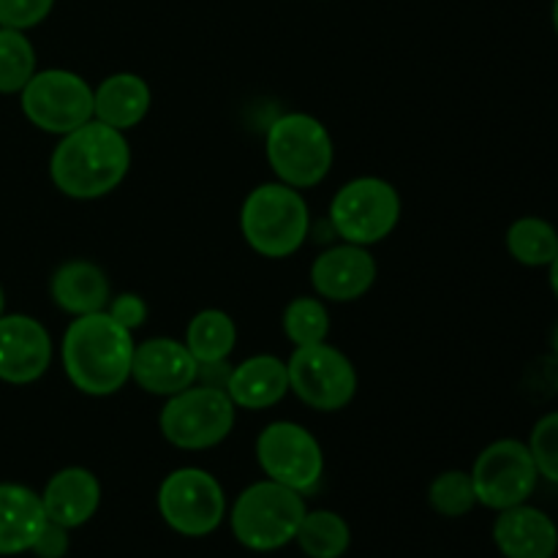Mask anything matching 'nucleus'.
Listing matches in <instances>:
<instances>
[{"instance_id": "nucleus-1", "label": "nucleus", "mask_w": 558, "mask_h": 558, "mask_svg": "<svg viewBox=\"0 0 558 558\" xmlns=\"http://www.w3.org/2000/svg\"><path fill=\"white\" fill-rule=\"evenodd\" d=\"M131 169V145L123 131L90 123L60 136L49 158V178L54 189L76 202L101 199L112 194Z\"/></svg>"}, {"instance_id": "nucleus-2", "label": "nucleus", "mask_w": 558, "mask_h": 558, "mask_svg": "<svg viewBox=\"0 0 558 558\" xmlns=\"http://www.w3.org/2000/svg\"><path fill=\"white\" fill-rule=\"evenodd\" d=\"M134 332L120 327L107 311L74 316L63 332L60 360L71 385L90 398L114 396L131 381Z\"/></svg>"}, {"instance_id": "nucleus-3", "label": "nucleus", "mask_w": 558, "mask_h": 558, "mask_svg": "<svg viewBox=\"0 0 558 558\" xmlns=\"http://www.w3.org/2000/svg\"><path fill=\"white\" fill-rule=\"evenodd\" d=\"M240 232L265 259H289L311 232L308 202L287 183H262L240 207Z\"/></svg>"}, {"instance_id": "nucleus-4", "label": "nucleus", "mask_w": 558, "mask_h": 558, "mask_svg": "<svg viewBox=\"0 0 558 558\" xmlns=\"http://www.w3.org/2000/svg\"><path fill=\"white\" fill-rule=\"evenodd\" d=\"M265 156L278 183L305 191L330 174L336 147L327 125L308 112H287L276 118L265 136Z\"/></svg>"}, {"instance_id": "nucleus-5", "label": "nucleus", "mask_w": 558, "mask_h": 558, "mask_svg": "<svg viewBox=\"0 0 558 558\" xmlns=\"http://www.w3.org/2000/svg\"><path fill=\"white\" fill-rule=\"evenodd\" d=\"M305 512L308 507L303 494L265 477L248 485L234 499L229 510V526L243 548L254 554H272L294 543Z\"/></svg>"}, {"instance_id": "nucleus-6", "label": "nucleus", "mask_w": 558, "mask_h": 558, "mask_svg": "<svg viewBox=\"0 0 558 558\" xmlns=\"http://www.w3.org/2000/svg\"><path fill=\"white\" fill-rule=\"evenodd\" d=\"M238 407L227 390L210 385H191L189 390L169 396L158 414V430L178 450L199 452L218 447L234 430Z\"/></svg>"}, {"instance_id": "nucleus-7", "label": "nucleus", "mask_w": 558, "mask_h": 558, "mask_svg": "<svg viewBox=\"0 0 558 558\" xmlns=\"http://www.w3.org/2000/svg\"><path fill=\"white\" fill-rule=\"evenodd\" d=\"M327 216L343 243L371 248L396 232L401 221V194L385 178H354L338 189Z\"/></svg>"}, {"instance_id": "nucleus-8", "label": "nucleus", "mask_w": 558, "mask_h": 558, "mask_svg": "<svg viewBox=\"0 0 558 558\" xmlns=\"http://www.w3.org/2000/svg\"><path fill=\"white\" fill-rule=\"evenodd\" d=\"M158 515L180 537H210L227 518V494L216 474L196 466L169 472L158 485Z\"/></svg>"}, {"instance_id": "nucleus-9", "label": "nucleus", "mask_w": 558, "mask_h": 558, "mask_svg": "<svg viewBox=\"0 0 558 558\" xmlns=\"http://www.w3.org/2000/svg\"><path fill=\"white\" fill-rule=\"evenodd\" d=\"M289 392L316 412H341L354 401L357 371L341 349L327 341L311 347H294L287 363Z\"/></svg>"}, {"instance_id": "nucleus-10", "label": "nucleus", "mask_w": 558, "mask_h": 558, "mask_svg": "<svg viewBox=\"0 0 558 558\" xmlns=\"http://www.w3.org/2000/svg\"><path fill=\"white\" fill-rule=\"evenodd\" d=\"M256 463L267 480L311 494L325 477V450L319 439L292 420L270 423L256 436Z\"/></svg>"}, {"instance_id": "nucleus-11", "label": "nucleus", "mask_w": 558, "mask_h": 558, "mask_svg": "<svg viewBox=\"0 0 558 558\" xmlns=\"http://www.w3.org/2000/svg\"><path fill=\"white\" fill-rule=\"evenodd\" d=\"M25 118L38 131L63 136L93 120V87L85 76L65 69H44L20 90Z\"/></svg>"}, {"instance_id": "nucleus-12", "label": "nucleus", "mask_w": 558, "mask_h": 558, "mask_svg": "<svg viewBox=\"0 0 558 558\" xmlns=\"http://www.w3.org/2000/svg\"><path fill=\"white\" fill-rule=\"evenodd\" d=\"M477 505L501 512L526 505L539 485V472L529 445L521 439H496L485 447L472 466Z\"/></svg>"}, {"instance_id": "nucleus-13", "label": "nucleus", "mask_w": 558, "mask_h": 558, "mask_svg": "<svg viewBox=\"0 0 558 558\" xmlns=\"http://www.w3.org/2000/svg\"><path fill=\"white\" fill-rule=\"evenodd\" d=\"M52 365V338L47 327L25 314L0 316V381L33 385Z\"/></svg>"}, {"instance_id": "nucleus-14", "label": "nucleus", "mask_w": 558, "mask_h": 558, "mask_svg": "<svg viewBox=\"0 0 558 558\" xmlns=\"http://www.w3.org/2000/svg\"><path fill=\"white\" fill-rule=\"evenodd\" d=\"M376 272V259L365 245L341 243L316 256L311 265V287L322 300L354 303L371 292Z\"/></svg>"}, {"instance_id": "nucleus-15", "label": "nucleus", "mask_w": 558, "mask_h": 558, "mask_svg": "<svg viewBox=\"0 0 558 558\" xmlns=\"http://www.w3.org/2000/svg\"><path fill=\"white\" fill-rule=\"evenodd\" d=\"M199 379V363L189 352L183 341L174 338H150L136 343L134 363H131V381L150 396H178L189 390Z\"/></svg>"}, {"instance_id": "nucleus-16", "label": "nucleus", "mask_w": 558, "mask_h": 558, "mask_svg": "<svg viewBox=\"0 0 558 558\" xmlns=\"http://www.w3.org/2000/svg\"><path fill=\"white\" fill-rule=\"evenodd\" d=\"M494 543L505 558H556L558 526L548 512L526 501L496 512Z\"/></svg>"}, {"instance_id": "nucleus-17", "label": "nucleus", "mask_w": 558, "mask_h": 558, "mask_svg": "<svg viewBox=\"0 0 558 558\" xmlns=\"http://www.w3.org/2000/svg\"><path fill=\"white\" fill-rule=\"evenodd\" d=\"M41 505L47 521L60 523L71 532L90 521L101 507V483L85 466L60 469L49 477L41 490Z\"/></svg>"}, {"instance_id": "nucleus-18", "label": "nucleus", "mask_w": 558, "mask_h": 558, "mask_svg": "<svg viewBox=\"0 0 558 558\" xmlns=\"http://www.w3.org/2000/svg\"><path fill=\"white\" fill-rule=\"evenodd\" d=\"M223 390L238 409L262 412V409L276 407L289 392L287 363L272 354H256V357L243 360L229 371Z\"/></svg>"}, {"instance_id": "nucleus-19", "label": "nucleus", "mask_w": 558, "mask_h": 558, "mask_svg": "<svg viewBox=\"0 0 558 558\" xmlns=\"http://www.w3.org/2000/svg\"><path fill=\"white\" fill-rule=\"evenodd\" d=\"M153 104V90L140 74L120 71L93 87V118L118 131H131L147 118Z\"/></svg>"}, {"instance_id": "nucleus-20", "label": "nucleus", "mask_w": 558, "mask_h": 558, "mask_svg": "<svg viewBox=\"0 0 558 558\" xmlns=\"http://www.w3.org/2000/svg\"><path fill=\"white\" fill-rule=\"evenodd\" d=\"M47 523L41 496L27 485L0 483V556L31 554Z\"/></svg>"}, {"instance_id": "nucleus-21", "label": "nucleus", "mask_w": 558, "mask_h": 558, "mask_svg": "<svg viewBox=\"0 0 558 558\" xmlns=\"http://www.w3.org/2000/svg\"><path fill=\"white\" fill-rule=\"evenodd\" d=\"M49 294L60 311L71 316H85L107 308L112 287H109L107 272L96 262L71 259L54 270Z\"/></svg>"}, {"instance_id": "nucleus-22", "label": "nucleus", "mask_w": 558, "mask_h": 558, "mask_svg": "<svg viewBox=\"0 0 558 558\" xmlns=\"http://www.w3.org/2000/svg\"><path fill=\"white\" fill-rule=\"evenodd\" d=\"M185 347L199 365L227 363L238 347V325L221 308H205L185 327Z\"/></svg>"}, {"instance_id": "nucleus-23", "label": "nucleus", "mask_w": 558, "mask_h": 558, "mask_svg": "<svg viewBox=\"0 0 558 558\" xmlns=\"http://www.w3.org/2000/svg\"><path fill=\"white\" fill-rule=\"evenodd\" d=\"M507 254L523 267H548L558 254V229L548 218L523 216L507 229Z\"/></svg>"}, {"instance_id": "nucleus-24", "label": "nucleus", "mask_w": 558, "mask_h": 558, "mask_svg": "<svg viewBox=\"0 0 558 558\" xmlns=\"http://www.w3.org/2000/svg\"><path fill=\"white\" fill-rule=\"evenodd\" d=\"M294 543L305 558H343L352 545V529L347 518L332 510H308L298 529Z\"/></svg>"}, {"instance_id": "nucleus-25", "label": "nucleus", "mask_w": 558, "mask_h": 558, "mask_svg": "<svg viewBox=\"0 0 558 558\" xmlns=\"http://www.w3.org/2000/svg\"><path fill=\"white\" fill-rule=\"evenodd\" d=\"M36 74V49L25 31L0 27V93L14 96Z\"/></svg>"}, {"instance_id": "nucleus-26", "label": "nucleus", "mask_w": 558, "mask_h": 558, "mask_svg": "<svg viewBox=\"0 0 558 558\" xmlns=\"http://www.w3.org/2000/svg\"><path fill=\"white\" fill-rule=\"evenodd\" d=\"M283 332L294 347L322 343L330 336V314L322 298H294L283 308Z\"/></svg>"}, {"instance_id": "nucleus-27", "label": "nucleus", "mask_w": 558, "mask_h": 558, "mask_svg": "<svg viewBox=\"0 0 558 558\" xmlns=\"http://www.w3.org/2000/svg\"><path fill=\"white\" fill-rule=\"evenodd\" d=\"M430 510L439 512L441 518H463L477 507V494H474L472 474L461 469L441 472L428 488Z\"/></svg>"}, {"instance_id": "nucleus-28", "label": "nucleus", "mask_w": 558, "mask_h": 558, "mask_svg": "<svg viewBox=\"0 0 558 558\" xmlns=\"http://www.w3.org/2000/svg\"><path fill=\"white\" fill-rule=\"evenodd\" d=\"M526 445L539 472V480L558 485V412L543 414L534 423Z\"/></svg>"}, {"instance_id": "nucleus-29", "label": "nucleus", "mask_w": 558, "mask_h": 558, "mask_svg": "<svg viewBox=\"0 0 558 558\" xmlns=\"http://www.w3.org/2000/svg\"><path fill=\"white\" fill-rule=\"evenodd\" d=\"M52 5L54 0H0V27L31 31L47 20Z\"/></svg>"}, {"instance_id": "nucleus-30", "label": "nucleus", "mask_w": 558, "mask_h": 558, "mask_svg": "<svg viewBox=\"0 0 558 558\" xmlns=\"http://www.w3.org/2000/svg\"><path fill=\"white\" fill-rule=\"evenodd\" d=\"M104 311H107V314L112 316L120 327H125V330H131V332H134L136 327L145 325V319H147V303L134 292H123V294H118V298H109L107 308Z\"/></svg>"}, {"instance_id": "nucleus-31", "label": "nucleus", "mask_w": 558, "mask_h": 558, "mask_svg": "<svg viewBox=\"0 0 558 558\" xmlns=\"http://www.w3.org/2000/svg\"><path fill=\"white\" fill-rule=\"evenodd\" d=\"M69 548H71L69 529L60 526V523L47 521L44 523L41 534L36 537V543H33L31 554L36 558H65Z\"/></svg>"}, {"instance_id": "nucleus-32", "label": "nucleus", "mask_w": 558, "mask_h": 558, "mask_svg": "<svg viewBox=\"0 0 558 558\" xmlns=\"http://www.w3.org/2000/svg\"><path fill=\"white\" fill-rule=\"evenodd\" d=\"M548 283H550V292H554V298L558 300V254L548 265Z\"/></svg>"}, {"instance_id": "nucleus-33", "label": "nucleus", "mask_w": 558, "mask_h": 558, "mask_svg": "<svg viewBox=\"0 0 558 558\" xmlns=\"http://www.w3.org/2000/svg\"><path fill=\"white\" fill-rule=\"evenodd\" d=\"M550 349H554V354L558 360V322L554 325V330H550Z\"/></svg>"}, {"instance_id": "nucleus-34", "label": "nucleus", "mask_w": 558, "mask_h": 558, "mask_svg": "<svg viewBox=\"0 0 558 558\" xmlns=\"http://www.w3.org/2000/svg\"><path fill=\"white\" fill-rule=\"evenodd\" d=\"M550 22H554V31L558 36V0H554V5H550Z\"/></svg>"}, {"instance_id": "nucleus-35", "label": "nucleus", "mask_w": 558, "mask_h": 558, "mask_svg": "<svg viewBox=\"0 0 558 558\" xmlns=\"http://www.w3.org/2000/svg\"><path fill=\"white\" fill-rule=\"evenodd\" d=\"M5 311V294H3V287H0V316H3Z\"/></svg>"}]
</instances>
